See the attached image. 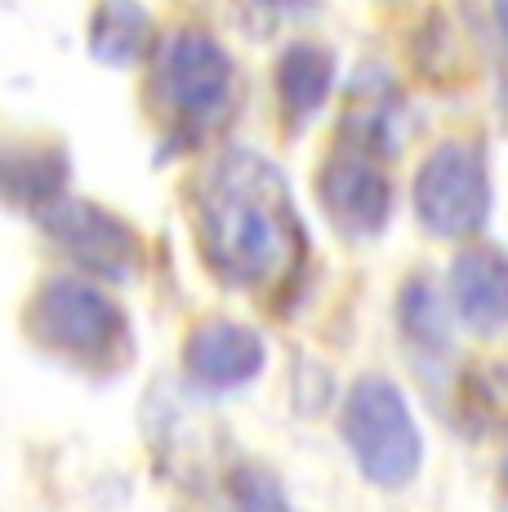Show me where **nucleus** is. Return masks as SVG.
Here are the masks:
<instances>
[{"label":"nucleus","mask_w":508,"mask_h":512,"mask_svg":"<svg viewBox=\"0 0 508 512\" xmlns=\"http://www.w3.org/2000/svg\"><path fill=\"white\" fill-rule=\"evenodd\" d=\"M317 196L321 210L330 214V223L344 236H353V241L384 232L397 205L388 170L370 152H357V147L330 156L326 170L317 174Z\"/></svg>","instance_id":"nucleus-8"},{"label":"nucleus","mask_w":508,"mask_h":512,"mask_svg":"<svg viewBox=\"0 0 508 512\" xmlns=\"http://www.w3.org/2000/svg\"><path fill=\"white\" fill-rule=\"evenodd\" d=\"M152 49V14L139 0H103L90 18V54L107 67H130Z\"/></svg>","instance_id":"nucleus-12"},{"label":"nucleus","mask_w":508,"mask_h":512,"mask_svg":"<svg viewBox=\"0 0 508 512\" xmlns=\"http://www.w3.org/2000/svg\"><path fill=\"white\" fill-rule=\"evenodd\" d=\"M183 379L197 392L223 397V392H241L268 370V339L254 326L232 317H205L188 330L179 352Z\"/></svg>","instance_id":"nucleus-7"},{"label":"nucleus","mask_w":508,"mask_h":512,"mask_svg":"<svg viewBox=\"0 0 508 512\" xmlns=\"http://www.w3.org/2000/svg\"><path fill=\"white\" fill-rule=\"evenodd\" d=\"M348 459L375 490H406L424 472V428L388 374H361L339 406Z\"/></svg>","instance_id":"nucleus-3"},{"label":"nucleus","mask_w":508,"mask_h":512,"mask_svg":"<svg viewBox=\"0 0 508 512\" xmlns=\"http://www.w3.org/2000/svg\"><path fill=\"white\" fill-rule=\"evenodd\" d=\"M41 228L50 232L58 250L72 254V263L81 268V277H103V281H125L139 272L143 245L139 232L121 219V214L103 210L99 201L85 196H63L45 214H36Z\"/></svg>","instance_id":"nucleus-6"},{"label":"nucleus","mask_w":508,"mask_h":512,"mask_svg":"<svg viewBox=\"0 0 508 512\" xmlns=\"http://www.w3.org/2000/svg\"><path fill=\"white\" fill-rule=\"evenodd\" d=\"M491 14H495V27H500V36L508 41V0H491Z\"/></svg>","instance_id":"nucleus-16"},{"label":"nucleus","mask_w":508,"mask_h":512,"mask_svg":"<svg viewBox=\"0 0 508 512\" xmlns=\"http://www.w3.org/2000/svg\"><path fill=\"white\" fill-rule=\"evenodd\" d=\"M67 192V152L58 143H0V201L45 214Z\"/></svg>","instance_id":"nucleus-10"},{"label":"nucleus","mask_w":508,"mask_h":512,"mask_svg":"<svg viewBox=\"0 0 508 512\" xmlns=\"http://www.w3.org/2000/svg\"><path fill=\"white\" fill-rule=\"evenodd\" d=\"M259 5L277 9V14H304V9H312V5H321V0H259Z\"/></svg>","instance_id":"nucleus-15"},{"label":"nucleus","mask_w":508,"mask_h":512,"mask_svg":"<svg viewBox=\"0 0 508 512\" xmlns=\"http://www.w3.org/2000/svg\"><path fill=\"white\" fill-rule=\"evenodd\" d=\"M23 326L41 352H54L67 366L90 374L121 370L134 352V330L125 308L99 281L81 277V272H58L36 285Z\"/></svg>","instance_id":"nucleus-2"},{"label":"nucleus","mask_w":508,"mask_h":512,"mask_svg":"<svg viewBox=\"0 0 508 512\" xmlns=\"http://www.w3.org/2000/svg\"><path fill=\"white\" fill-rule=\"evenodd\" d=\"M397 321H402V334L419 352H433V357H446V352H451L455 312L433 281L415 277V281L402 285V294H397Z\"/></svg>","instance_id":"nucleus-13"},{"label":"nucleus","mask_w":508,"mask_h":512,"mask_svg":"<svg viewBox=\"0 0 508 512\" xmlns=\"http://www.w3.org/2000/svg\"><path fill=\"white\" fill-rule=\"evenodd\" d=\"M152 94L179 130L205 134L228 116L237 94V63L228 45H219V36L179 27L152 54Z\"/></svg>","instance_id":"nucleus-4"},{"label":"nucleus","mask_w":508,"mask_h":512,"mask_svg":"<svg viewBox=\"0 0 508 512\" xmlns=\"http://www.w3.org/2000/svg\"><path fill=\"white\" fill-rule=\"evenodd\" d=\"M228 512H299L281 481L259 464H237L228 472Z\"/></svg>","instance_id":"nucleus-14"},{"label":"nucleus","mask_w":508,"mask_h":512,"mask_svg":"<svg viewBox=\"0 0 508 512\" xmlns=\"http://www.w3.org/2000/svg\"><path fill=\"white\" fill-rule=\"evenodd\" d=\"M197 245L214 277L237 290L290 281L304 268L308 232L286 174L250 147L223 152L197 192Z\"/></svg>","instance_id":"nucleus-1"},{"label":"nucleus","mask_w":508,"mask_h":512,"mask_svg":"<svg viewBox=\"0 0 508 512\" xmlns=\"http://www.w3.org/2000/svg\"><path fill=\"white\" fill-rule=\"evenodd\" d=\"M451 312L473 334L508 330V250L468 241L451 263Z\"/></svg>","instance_id":"nucleus-9"},{"label":"nucleus","mask_w":508,"mask_h":512,"mask_svg":"<svg viewBox=\"0 0 508 512\" xmlns=\"http://www.w3.org/2000/svg\"><path fill=\"white\" fill-rule=\"evenodd\" d=\"M335 54L317 41H295L281 49L277 58V98L286 121L304 125L308 116H317L326 107V98L335 94Z\"/></svg>","instance_id":"nucleus-11"},{"label":"nucleus","mask_w":508,"mask_h":512,"mask_svg":"<svg viewBox=\"0 0 508 512\" xmlns=\"http://www.w3.org/2000/svg\"><path fill=\"white\" fill-rule=\"evenodd\" d=\"M415 214L424 232L442 236V241H464L477 236L491 219V170H486V152L468 139L437 143L415 170L410 187Z\"/></svg>","instance_id":"nucleus-5"},{"label":"nucleus","mask_w":508,"mask_h":512,"mask_svg":"<svg viewBox=\"0 0 508 512\" xmlns=\"http://www.w3.org/2000/svg\"><path fill=\"white\" fill-rule=\"evenodd\" d=\"M500 486H504V495H508V455H504V464H500Z\"/></svg>","instance_id":"nucleus-17"}]
</instances>
